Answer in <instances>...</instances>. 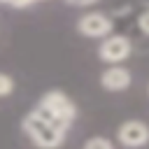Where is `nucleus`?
<instances>
[{
    "mask_svg": "<svg viewBox=\"0 0 149 149\" xmlns=\"http://www.w3.org/2000/svg\"><path fill=\"white\" fill-rule=\"evenodd\" d=\"M23 130H26V133L30 135V140H33L37 147H42V149H56V147L63 142V135H65V130H61V128L42 121V119L35 116L33 112L23 119Z\"/></svg>",
    "mask_w": 149,
    "mask_h": 149,
    "instance_id": "nucleus-1",
    "label": "nucleus"
},
{
    "mask_svg": "<svg viewBox=\"0 0 149 149\" xmlns=\"http://www.w3.org/2000/svg\"><path fill=\"white\" fill-rule=\"evenodd\" d=\"M40 105H44L49 112H54V116L61 119L65 126H68L70 121H74V116H77V109H74V105H72V100L65 98L61 91H51V93H47V95L40 100Z\"/></svg>",
    "mask_w": 149,
    "mask_h": 149,
    "instance_id": "nucleus-2",
    "label": "nucleus"
},
{
    "mask_svg": "<svg viewBox=\"0 0 149 149\" xmlns=\"http://www.w3.org/2000/svg\"><path fill=\"white\" fill-rule=\"evenodd\" d=\"M119 142L123 147H142L149 142V128L142 121H126L119 128Z\"/></svg>",
    "mask_w": 149,
    "mask_h": 149,
    "instance_id": "nucleus-3",
    "label": "nucleus"
},
{
    "mask_svg": "<svg viewBox=\"0 0 149 149\" xmlns=\"http://www.w3.org/2000/svg\"><path fill=\"white\" fill-rule=\"evenodd\" d=\"M112 30V21L105 16V14H86L79 19V33H84L86 37H102Z\"/></svg>",
    "mask_w": 149,
    "mask_h": 149,
    "instance_id": "nucleus-4",
    "label": "nucleus"
},
{
    "mask_svg": "<svg viewBox=\"0 0 149 149\" xmlns=\"http://www.w3.org/2000/svg\"><path fill=\"white\" fill-rule=\"evenodd\" d=\"M130 54V42L126 37H109L100 44V58L107 63H119Z\"/></svg>",
    "mask_w": 149,
    "mask_h": 149,
    "instance_id": "nucleus-5",
    "label": "nucleus"
},
{
    "mask_svg": "<svg viewBox=\"0 0 149 149\" xmlns=\"http://www.w3.org/2000/svg\"><path fill=\"white\" fill-rule=\"evenodd\" d=\"M100 84H102L107 91H123V88H128V84H130V72L123 70V68H109V70L102 72Z\"/></svg>",
    "mask_w": 149,
    "mask_h": 149,
    "instance_id": "nucleus-6",
    "label": "nucleus"
},
{
    "mask_svg": "<svg viewBox=\"0 0 149 149\" xmlns=\"http://www.w3.org/2000/svg\"><path fill=\"white\" fill-rule=\"evenodd\" d=\"M84 149H114V147H112V142L105 140V137H91V140H86Z\"/></svg>",
    "mask_w": 149,
    "mask_h": 149,
    "instance_id": "nucleus-7",
    "label": "nucleus"
},
{
    "mask_svg": "<svg viewBox=\"0 0 149 149\" xmlns=\"http://www.w3.org/2000/svg\"><path fill=\"white\" fill-rule=\"evenodd\" d=\"M12 88H14V81H12V77H7V74H0V95H9V93H12Z\"/></svg>",
    "mask_w": 149,
    "mask_h": 149,
    "instance_id": "nucleus-8",
    "label": "nucleus"
},
{
    "mask_svg": "<svg viewBox=\"0 0 149 149\" xmlns=\"http://www.w3.org/2000/svg\"><path fill=\"white\" fill-rule=\"evenodd\" d=\"M140 26H142V30H144V33H149V12H147V14H142Z\"/></svg>",
    "mask_w": 149,
    "mask_h": 149,
    "instance_id": "nucleus-9",
    "label": "nucleus"
},
{
    "mask_svg": "<svg viewBox=\"0 0 149 149\" xmlns=\"http://www.w3.org/2000/svg\"><path fill=\"white\" fill-rule=\"evenodd\" d=\"M70 5H93V2H98V0H68Z\"/></svg>",
    "mask_w": 149,
    "mask_h": 149,
    "instance_id": "nucleus-10",
    "label": "nucleus"
}]
</instances>
